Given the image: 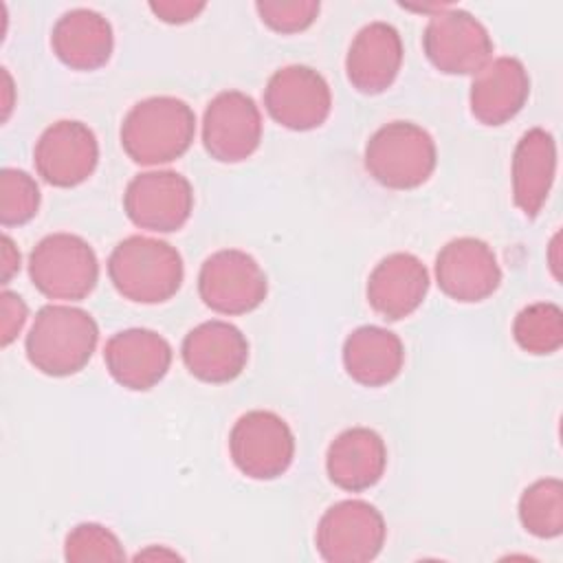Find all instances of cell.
<instances>
[{"label": "cell", "instance_id": "obj_1", "mask_svg": "<svg viewBox=\"0 0 563 563\" xmlns=\"http://www.w3.org/2000/svg\"><path fill=\"white\" fill-rule=\"evenodd\" d=\"M99 341V325L84 308L66 303L42 306L29 328L24 352L29 363L53 378L81 372Z\"/></svg>", "mask_w": 563, "mask_h": 563}, {"label": "cell", "instance_id": "obj_2", "mask_svg": "<svg viewBox=\"0 0 563 563\" xmlns=\"http://www.w3.org/2000/svg\"><path fill=\"white\" fill-rule=\"evenodd\" d=\"M196 114L178 97H147L130 108L121 123V147L139 165L180 158L194 143Z\"/></svg>", "mask_w": 563, "mask_h": 563}, {"label": "cell", "instance_id": "obj_3", "mask_svg": "<svg viewBox=\"0 0 563 563\" xmlns=\"http://www.w3.org/2000/svg\"><path fill=\"white\" fill-rule=\"evenodd\" d=\"M108 277L123 299L163 303L180 290L185 266L180 253L169 242L130 235L112 249Z\"/></svg>", "mask_w": 563, "mask_h": 563}, {"label": "cell", "instance_id": "obj_4", "mask_svg": "<svg viewBox=\"0 0 563 563\" xmlns=\"http://www.w3.org/2000/svg\"><path fill=\"white\" fill-rule=\"evenodd\" d=\"M363 163L378 185L407 191L431 178L438 165V150L433 136L422 125L391 121L369 136Z\"/></svg>", "mask_w": 563, "mask_h": 563}, {"label": "cell", "instance_id": "obj_5", "mask_svg": "<svg viewBox=\"0 0 563 563\" xmlns=\"http://www.w3.org/2000/svg\"><path fill=\"white\" fill-rule=\"evenodd\" d=\"M31 284L48 299L81 301L99 282V260L92 246L75 233H51L29 255Z\"/></svg>", "mask_w": 563, "mask_h": 563}, {"label": "cell", "instance_id": "obj_6", "mask_svg": "<svg viewBox=\"0 0 563 563\" xmlns=\"http://www.w3.org/2000/svg\"><path fill=\"white\" fill-rule=\"evenodd\" d=\"M422 48L440 73L475 75L490 62L495 44L488 29L473 13L440 7L424 26Z\"/></svg>", "mask_w": 563, "mask_h": 563}, {"label": "cell", "instance_id": "obj_7", "mask_svg": "<svg viewBox=\"0 0 563 563\" xmlns=\"http://www.w3.org/2000/svg\"><path fill=\"white\" fill-rule=\"evenodd\" d=\"M229 453L242 475L260 482L277 479L292 464L295 435L275 411L253 409L231 427Z\"/></svg>", "mask_w": 563, "mask_h": 563}, {"label": "cell", "instance_id": "obj_8", "mask_svg": "<svg viewBox=\"0 0 563 563\" xmlns=\"http://www.w3.org/2000/svg\"><path fill=\"white\" fill-rule=\"evenodd\" d=\"M387 526L376 506L363 499H343L330 506L314 532V545L328 563H367L385 545Z\"/></svg>", "mask_w": 563, "mask_h": 563}, {"label": "cell", "instance_id": "obj_9", "mask_svg": "<svg viewBox=\"0 0 563 563\" xmlns=\"http://www.w3.org/2000/svg\"><path fill=\"white\" fill-rule=\"evenodd\" d=\"M198 295L213 312L246 314L264 303L268 279L253 255L240 249H222L202 262Z\"/></svg>", "mask_w": 563, "mask_h": 563}, {"label": "cell", "instance_id": "obj_10", "mask_svg": "<svg viewBox=\"0 0 563 563\" xmlns=\"http://www.w3.org/2000/svg\"><path fill=\"white\" fill-rule=\"evenodd\" d=\"M123 211L139 229L154 233L178 231L194 211V187L172 169L136 174L125 187Z\"/></svg>", "mask_w": 563, "mask_h": 563}, {"label": "cell", "instance_id": "obj_11", "mask_svg": "<svg viewBox=\"0 0 563 563\" xmlns=\"http://www.w3.org/2000/svg\"><path fill=\"white\" fill-rule=\"evenodd\" d=\"M264 108L282 128L308 132L330 117L332 92L319 70L290 64L271 75L264 88Z\"/></svg>", "mask_w": 563, "mask_h": 563}, {"label": "cell", "instance_id": "obj_12", "mask_svg": "<svg viewBox=\"0 0 563 563\" xmlns=\"http://www.w3.org/2000/svg\"><path fill=\"white\" fill-rule=\"evenodd\" d=\"M262 141V112L242 90H222L205 108L202 145L220 163L246 161Z\"/></svg>", "mask_w": 563, "mask_h": 563}, {"label": "cell", "instance_id": "obj_13", "mask_svg": "<svg viewBox=\"0 0 563 563\" xmlns=\"http://www.w3.org/2000/svg\"><path fill=\"white\" fill-rule=\"evenodd\" d=\"M99 163V143L95 132L75 119H62L48 125L33 150L37 176L59 189L86 183Z\"/></svg>", "mask_w": 563, "mask_h": 563}, {"label": "cell", "instance_id": "obj_14", "mask_svg": "<svg viewBox=\"0 0 563 563\" xmlns=\"http://www.w3.org/2000/svg\"><path fill=\"white\" fill-rule=\"evenodd\" d=\"M435 282L440 290L460 303H479L501 284L495 251L479 238H455L435 257Z\"/></svg>", "mask_w": 563, "mask_h": 563}, {"label": "cell", "instance_id": "obj_15", "mask_svg": "<svg viewBox=\"0 0 563 563\" xmlns=\"http://www.w3.org/2000/svg\"><path fill=\"white\" fill-rule=\"evenodd\" d=\"M180 356L194 378L222 385L244 372L249 363V341L233 323L211 319L185 334Z\"/></svg>", "mask_w": 563, "mask_h": 563}, {"label": "cell", "instance_id": "obj_16", "mask_svg": "<svg viewBox=\"0 0 563 563\" xmlns=\"http://www.w3.org/2000/svg\"><path fill=\"white\" fill-rule=\"evenodd\" d=\"M110 376L125 389L147 391L158 385L172 365L169 341L147 328L114 332L103 347Z\"/></svg>", "mask_w": 563, "mask_h": 563}, {"label": "cell", "instance_id": "obj_17", "mask_svg": "<svg viewBox=\"0 0 563 563\" xmlns=\"http://www.w3.org/2000/svg\"><path fill=\"white\" fill-rule=\"evenodd\" d=\"M429 271L413 253L383 257L367 277V303L387 321H400L416 312L429 292Z\"/></svg>", "mask_w": 563, "mask_h": 563}, {"label": "cell", "instance_id": "obj_18", "mask_svg": "<svg viewBox=\"0 0 563 563\" xmlns=\"http://www.w3.org/2000/svg\"><path fill=\"white\" fill-rule=\"evenodd\" d=\"M402 53L396 26L383 20L365 24L354 35L345 55L347 81L363 95L385 92L400 73Z\"/></svg>", "mask_w": 563, "mask_h": 563}, {"label": "cell", "instance_id": "obj_19", "mask_svg": "<svg viewBox=\"0 0 563 563\" xmlns=\"http://www.w3.org/2000/svg\"><path fill=\"white\" fill-rule=\"evenodd\" d=\"M530 97V75L517 57H495L473 75L471 114L484 125H504L521 112Z\"/></svg>", "mask_w": 563, "mask_h": 563}, {"label": "cell", "instance_id": "obj_20", "mask_svg": "<svg viewBox=\"0 0 563 563\" xmlns=\"http://www.w3.org/2000/svg\"><path fill=\"white\" fill-rule=\"evenodd\" d=\"M387 466L385 440L369 427L341 431L325 451L328 479L347 493L376 486Z\"/></svg>", "mask_w": 563, "mask_h": 563}, {"label": "cell", "instance_id": "obj_21", "mask_svg": "<svg viewBox=\"0 0 563 563\" xmlns=\"http://www.w3.org/2000/svg\"><path fill=\"white\" fill-rule=\"evenodd\" d=\"M512 200L526 218H537L556 176V141L543 128L521 134L512 152Z\"/></svg>", "mask_w": 563, "mask_h": 563}, {"label": "cell", "instance_id": "obj_22", "mask_svg": "<svg viewBox=\"0 0 563 563\" xmlns=\"http://www.w3.org/2000/svg\"><path fill=\"white\" fill-rule=\"evenodd\" d=\"M51 48L73 70H97L112 55V24L99 11L70 9L53 24Z\"/></svg>", "mask_w": 563, "mask_h": 563}, {"label": "cell", "instance_id": "obj_23", "mask_svg": "<svg viewBox=\"0 0 563 563\" xmlns=\"http://www.w3.org/2000/svg\"><path fill=\"white\" fill-rule=\"evenodd\" d=\"M405 365L400 336L380 325H361L343 341V367L363 387H383L398 378Z\"/></svg>", "mask_w": 563, "mask_h": 563}, {"label": "cell", "instance_id": "obj_24", "mask_svg": "<svg viewBox=\"0 0 563 563\" xmlns=\"http://www.w3.org/2000/svg\"><path fill=\"white\" fill-rule=\"evenodd\" d=\"M519 521L537 539H554L563 532V484L559 477L537 479L521 493Z\"/></svg>", "mask_w": 563, "mask_h": 563}, {"label": "cell", "instance_id": "obj_25", "mask_svg": "<svg viewBox=\"0 0 563 563\" xmlns=\"http://www.w3.org/2000/svg\"><path fill=\"white\" fill-rule=\"evenodd\" d=\"M512 336L528 354H554L563 345L561 308L550 301H537L521 308L512 321Z\"/></svg>", "mask_w": 563, "mask_h": 563}, {"label": "cell", "instance_id": "obj_26", "mask_svg": "<svg viewBox=\"0 0 563 563\" xmlns=\"http://www.w3.org/2000/svg\"><path fill=\"white\" fill-rule=\"evenodd\" d=\"M40 187L31 174L15 167L0 172V222L2 227H22L40 209Z\"/></svg>", "mask_w": 563, "mask_h": 563}, {"label": "cell", "instance_id": "obj_27", "mask_svg": "<svg viewBox=\"0 0 563 563\" xmlns=\"http://www.w3.org/2000/svg\"><path fill=\"white\" fill-rule=\"evenodd\" d=\"M64 559L70 563H90V561H123L125 550L119 537L95 521L77 523L64 541Z\"/></svg>", "mask_w": 563, "mask_h": 563}, {"label": "cell", "instance_id": "obj_28", "mask_svg": "<svg viewBox=\"0 0 563 563\" xmlns=\"http://www.w3.org/2000/svg\"><path fill=\"white\" fill-rule=\"evenodd\" d=\"M321 4L317 0H260L255 11L260 20L275 33H299L312 26Z\"/></svg>", "mask_w": 563, "mask_h": 563}, {"label": "cell", "instance_id": "obj_29", "mask_svg": "<svg viewBox=\"0 0 563 563\" xmlns=\"http://www.w3.org/2000/svg\"><path fill=\"white\" fill-rule=\"evenodd\" d=\"M29 317V308L18 292L2 290L0 292V343L2 347L11 345L22 332Z\"/></svg>", "mask_w": 563, "mask_h": 563}, {"label": "cell", "instance_id": "obj_30", "mask_svg": "<svg viewBox=\"0 0 563 563\" xmlns=\"http://www.w3.org/2000/svg\"><path fill=\"white\" fill-rule=\"evenodd\" d=\"M207 9V2L194 0H158L150 2V11L165 24H187Z\"/></svg>", "mask_w": 563, "mask_h": 563}, {"label": "cell", "instance_id": "obj_31", "mask_svg": "<svg viewBox=\"0 0 563 563\" xmlns=\"http://www.w3.org/2000/svg\"><path fill=\"white\" fill-rule=\"evenodd\" d=\"M18 271H20V251L13 244V240L4 233L2 235V284H9Z\"/></svg>", "mask_w": 563, "mask_h": 563}, {"label": "cell", "instance_id": "obj_32", "mask_svg": "<svg viewBox=\"0 0 563 563\" xmlns=\"http://www.w3.org/2000/svg\"><path fill=\"white\" fill-rule=\"evenodd\" d=\"M2 81H4V103H2V108H4V112H2V121H7L9 119V112H11V108H13V81H11V75L7 73V68H2Z\"/></svg>", "mask_w": 563, "mask_h": 563}, {"label": "cell", "instance_id": "obj_33", "mask_svg": "<svg viewBox=\"0 0 563 563\" xmlns=\"http://www.w3.org/2000/svg\"><path fill=\"white\" fill-rule=\"evenodd\" d=\"M150 556H158V559H178V554L176 552H172V550H163V548H152V550H145V552H139L136 554V559H150Z\"/></svg>", "mask_w": 563, "mask_h": 563}, {"label": "cell", "instance_id": "obj_34", "mask_svg": "<svg viewBox=\"0 0 563 563\" xmlns=\"http://www.w3.org/2000/svg\"><path fill=\"white\" fill-rule=\"evenodd\" d=\"M556 246H559V235H554V238H552V244H550V251H552V255H550V266H552V273H554V277L559 279V262H556V257H554V251H556Z\"/></svg>", "mask_w": 563, "mask_h": 563}]
</instances>
